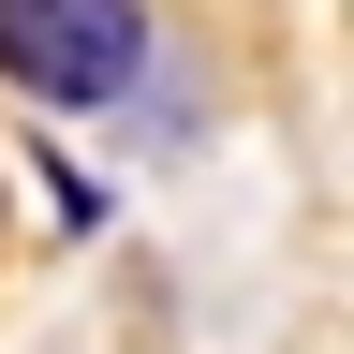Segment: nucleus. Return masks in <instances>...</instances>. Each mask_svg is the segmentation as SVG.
<instances>
[{
  "label": "nucleus",
  "instance_id": "nucleus-1",
  "mask_svg": "<svg viewBox=\"0 0 354 354\" xmlns=\"http://www.w3.org/2000/svg\"><path fill=\"white\" fill-rule=\"evenodd\" d=\"M0 88L44 118H104L148 88V0H0Z\"/></svg>",
  "mask_w": 354,
  "mask_h": 354
}]
</instances>
